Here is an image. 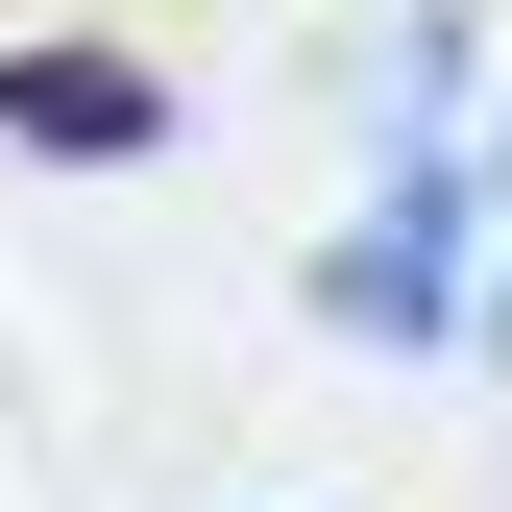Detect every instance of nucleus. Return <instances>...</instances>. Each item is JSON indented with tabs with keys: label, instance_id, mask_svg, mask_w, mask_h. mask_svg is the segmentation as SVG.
Returning a JSON list of instances; mask_svg holds the SVG:
<instances>
[{
	"label": "nucleus",
	"instance_id": "obj_2",
	"mask_svg": "<svg viewBox=\"0 0 512 512\" xmlns=\"http://www.w3.org/2000/svg\"><path fill=\"white\" fill-rule=\"evenodd\" d=\"M147 74H122V49H0V147H49V171H122V147H147Z\"/></svg>",
	"mask_w": 512,
	"mask_h": 512
},
{
	"label": "nucleus",
	"instance_id": "obj_1",
	"mask_svg": "<svg viewBox=\"0 0 512 512\" xmlns=\"http://www.w3.org/2000/svg\"><path fill=\"white\" fill-rule=\"evenodd\" d=\"M464 196H488V171H391V220H342V244H317V317H342V342H439V317H464Z\"/></svg>",
	"mask_w": 512,
	"mask_h": 512
},
{
	"label": "nucleus",
	"instance_id": "obj_3",
	"mask_svg": "<svg viewBox=\"0 0 512 512\" xmlns=\"http://www.w3.org/2000/svg\"><path fill=\"white\" fill-rule=\"evenodd\" d=\"M488 196H512V147H488Z\"/></svg>",
	"mask_w": 512,
	"mask_h": 512
}]
</instances>
